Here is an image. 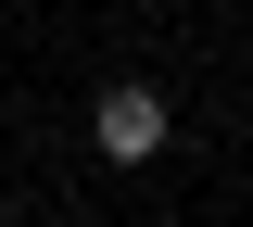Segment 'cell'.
<instances>
[{"label":"cell","mask_w":253,"mask_h":227,"mask_svg":"<svg viewBox=\"0 0 253 227\" xmlns=\"http://www.w3.org/2000/svg\"><path fill=\"white\" fill-rule=\"evenodd\" d=\"M165 139H177V114H165L152 76H114V89L89 101V152H101V164H152Z\"/></svg>","instance_id":"obj_1"},{"label":"cell","mask_w":253,"mask_h":227,"mask_svg":"<svg viewBox=\"0 0 253 227\" xmlns=\"http://www.w3.org/2000/svg\"><path fill=\"white\" fill-rule=\"evenodd\" d=\"M38 227H76V215H38Z\"/></svg>","instance_id":"obj_2"}]
</instances>
